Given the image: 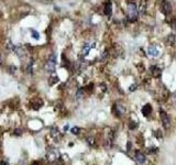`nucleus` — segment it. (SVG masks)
I'll return each instance as SVG.
<instances>
[{"instance_id": "1", "label": "nucleus", "mask_w": 176, "mask_h": 165, "mask_svg": "<svg viewBox=\"0 0 176 165\" xmlns=\"http://www.w3.org/2000/svg\"><path fill=\"white\" fill-rule=\"evenodd\" d=\"M128 18L130 21H135L138 19V9L135 3L130 2L128 4Z\"/></svg>"}, {"instance_id": "2", "label": "nucleus", "mask_w": 176, "mask_h": 165, "mask_svg": "<svg viewBox=\"0 0 176 165\" xmlns=\"http://www.w3.org/2000/svg\"><path fill=\"white\" fill-rule=\"evenodd\" d=\"M161 119H162V122H163V126L165 129H167L171 126V119L166 112H164V111H161Z\"/></svg>"}, {"instance_id": "3", "label": "nucleus", "mask_w": 176, "mask_h": 165, "mask_svg": "<svg viewBox=\"0 0 176 165\" xmlns=\"http://www.w3.org/2000/svg\"><path fill=\"white\" fill-rule=\"evenodd\" d=\"M55 65H56V63L47 61L46 64H45V71L47 73H54L55 72Z\"/></svg>"}, {"instance_id": "4", "label": "nucleus", "mask_w": 176, "mask_h": 165, "mask_svg": "<svg viewBox=\"0 0 176 165\" xmlns=\"http://www.w3.org/2000/svg\"><path fill=\"white\" fill-rule=\"evenodd\" d=\"M171 3L168 1H166V0H164V1L162 2V11L165 13V14H169L171 13Z\"/></svg>"}, {"instance_id": "5", "label": "nucleus", "mask_w": 176, "mask_h": 165, "mask_svg": "<svg viewBox=\"0 0 176 165\" xmlns=\"http://www.w3.org/2000/svg\"><path fill=\"white\" fill-rule=\"evenodd\" d=\"M135 158H137V161H138L139 163H141V164L145 163V161H146V158H145V156H144V154L141 153V152H139V151L135 153Z\"/></svg>"}, {"instance_id": "6", "label": "nucleus", "mask_w": 176, "mask_h": 165, "mask_svg": "<svg viewBox=\"0 0 176 165\" xmlns=\"http://www.w3.org/2000/svg\"><path fill=\"white\" fill-rule=\"evenodd\" d=\"M104 11H105V14L108 15V17L111 15V12H112V4H111V2L108 1L107 3L105 4V10H104Z\"/></svg>"}, {"instance_id": "7", "label": "nucleus", "mask_w": 176, "mask_h": 165, "mask_svg": "<svg viewBox=\"0 0 176 165\" xmlns=\"http://www.w3.org/2000/svg\"><path fill=\"white\" fill-rule=\"evenodd\" d=\"M151 112H152V107H151V105H149V104H147V105H145L144 107L142 108V113L144 115L145 117H147Z\"/></svg>"}, {"instance_id": "8", "label": "nucleus", "mask_w": 176, "mask_h": 165, "mask_svg": "<svg viewBox=\"0 0 176 165\" xmlns=\"http://www.w3.org/2000/svg\"><path fill=\"white\" fill-rule=\"evenodd\" d=\"M147 52H149V54H150L151 56H157L158 55V51H157V49L154 45H151L150 47H149Z\"/></svg>"}, {"instance_id": "9", "label": "nucleus", "mask_w": 176, "mask_h": 165, "mask_svg": "<svg viewBox=\"0 0 176 165\" xmlns=\"http://www.w3.org/2000/svg\"><path fill=\"white\" fill-rule=\"evenodd\" d=\"M113 111H115V113L117 115V116H121L122 113L124 112V109L121 107V106H119V105H115V107H113Z\"/></svg>"}, {"instance_id": "10", "label": "nucleus", "mask_w": 176, "mask_h": 165, "mask_svg": "<svg viewBox=\"0 0 176 165\" xmlns=\"http://www.w3.org/2000/svg\"><path fill=\"white\" fill-rule=\"evenodd\" d=\"M151 72H152L154 77H160V76H161V70H160L157 66H152L151 67Z\"/></svg>"}, {"instance_id": "11", "label": "nucleus", "mask_w": 176, "mask_h": 165, "mask_svg": "<svg viewBox=\"0 0 176 165\" xmlns=\"http://www.w3.org/2000/svg\"><path fill=\"white\" fill-rule=\"evenodd\" d=\"M31 35H32V38L33 39H35L36 41H39L40 40V33L36 30H34V29H32L31 30Z\"/></svg>"}, {"instance_id": "12", "label": "nucleus", "mask_w": 176, "mask_h": 165, "mask_svg": "<svg viewBox=\"0 0 176 165\" xmlns=\"http://www.w3.org/2000/svg\"><path fill=\"white\" fill-rule=\"evenodd\" d=\"M90 49H92V45H89L88 43H86V44H85V46H84V49H83V54H84L85 56L88 55Z\"/></svg>"}, {"instance_id": "13", "label": "nucleus", "mask_w": 176, "mask_h": 165, "mask_svg": "<svg viewBox=\"0 0 176 165\" xmlns=\"http://www.w3.org/2000/svg\"><path fill=\"white\" fill-rule=\"evenodd\" d=\"M72 133L73 134H78L79 133V128H73V129H72Z\"/></svg>"}, {"instance_id": "14", "label": "nucleus", "mask_w": 176, "mask_h": 165, "mask_svg": "<svg viewBox=\"0 0 176 165\" xmlns=\"http://www.w3.org/2000/svg\"><path fill=\"white\" fill-rule=\"evenodd\" d=\"M137 127H138V124L135 123V122H131V124H130V129H135Z\"/></svg>"}, {"instance_id": "15", "label": "nucleus", "mask_w": 176, "mask_h": 165, "mask_svg": "<svg viewBox=\"0 0 176 165\" xmlns=\"http://www.w3.org/2000/svg\"><path fill=\"white\" fill-rule=\"evenodd\" d=\"M155 136H156V138H161V136H162L161 131H155Z\"/></svg>"}, {"instance_id": "16", "label": "nucleus", "mask_w": 176, "mask_h": 165, "mask_svg": "<svg viewBox=\"0 0 176 165\" xmlns=\"http://www.w3.org/2000/svg\"><path fill=\"white\" fill-rule=\"evenodd\" d=\"M131 149V142H128V151H130Z\"/></svg>"}, {"instance_id": "17", "label": "nucleus", "mask_w": 176, "mask_h": 165, "mask_svg": "<svg viewBox=\"0 0 176 165\" xmlns=\"http://www.w3.org/2000/svg\"><path fill=\"white\" fill-rule=\"evenodd\" d=\"M15 134H17V135H20V134H21L20 130H15Z\"/></svg>"}, {"instance_id": "18", "label": "nucleus", "mask_w": 176, "mask_h": 165, "mask_svg": "<svg viewBox=\"0 0 176 165\" xmlns=\"http://www.w3.org/2000/svg\"><path fill=\"white\" fill-rule=\"evenodd\" d=\"M134 89H135V85H133V86L130 87V90H131V92H132V90H134Z\"/></svg>"}, {"instance_id": "19", "label": "nucleus", "mask_w": 176, "mask_h": 165, "mask_svg": "<svg viewBox=\"0 0 176 165\" xmlns=\"http://www.w3.org/2000/svg\"><path fill=\"white\" fill-rule=\"evenodd\" d=\"M174 30H175V32H176V21H174Z\"/></svg>"}, {"instance_id": "20", "label": "nucleus", "mask_w": 176, "mask_h": 165, "mask_svg": "<svg viewBox=\"0 0 176 165\" xmlns=\"http://www.w3.org/2000/svg\"><path fill=\"white\" fill-rule=\"evenodd\" d=\"M68 128H69V127H68V126H65V128H64V130H65V131H66V130H67V129H68Z\"/></svg>"}]
</instances>
